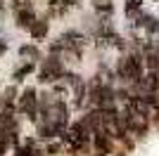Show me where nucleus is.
<instances>
[{
  "mask_svg": "<svg viewBox=\"0 0 159 156\" xmlns=\"http://www.w3.org/2000/svg\"><path fill=\"white\" fill-rule=\"evenodd\" d=\"M119 76L124 80H131V83H138L143 78V59L135 57V54H128L119 62Z\"/></svg>",
  "mask_w": 159,
  "mask_h": 156,
  "instance_id": "nucleus-1",
  "label": "nucleus"
},
{
  "mask_svg": "<svg viewBox=\"0 0 159 156\" xmlns=\"http://www.w3.org/2000/svg\"><path fill=\"white\" fill-rule=\"evenodd\" d=\"M90 137H93V132L86 128L83 121H81V123H74L71 128L66 130V142L71 144L74 149H83V147L90 142Z\"/></svg>",
  "mask_w": 159,
  "mask_h": 156,
  "instance_id": "nucleus-2",
  "label": "nucleus"
},
{
  "mask_svg": "<svg viewBox=\"0 0 159 156\" xmlns=\"http://www.w3.org/2000/svg\"><path fill=\"white\" fill-rule=\"evenodd\" d=\"M64 73V69H62V62L57 57H50L43 62V66H40V73H38V80H43V83H52V80H57V78Z\"/></svg>",
  "mask_w": 159,
  "mask_h": 156,
  "instance_id": "nucleus-3",
  "label": "nucleus"
},
{
  "mask_svg": "<svg viewBox=\"0 0 159 156\" xmlns=\"http://www.w3.org/2000/svg\"><path fill=\"white\" fill-rule=\"evenodd\" d=\"M19 111L26 114L29 118H36V114H38V97H36L33 88H26L24 95L19 97Z\"/></svg>",
  "mask_w": 159,
  "mask_h": 156,
  "instance_id": "nucleus-4",
  "label": "nucleus"
},
{
  "mask_svg": "<svg viewBox=\"0 0 159 156\" xmlns=\"http://www.w3.org/2000/svg\"><path fill=\"white\" fill-rule=\"evenodd\" d=\"M17 26L21 28H31V24L36 21V12H33V7H24V10H17Z\"/></svg>",
  "mask_w": 159,
  "mask_h": 156,
  "instance_id": "nucleus-5",
  "label": "nucleus"
},
{
  "mask_svg": "<svg viewBox=\"0 0 159 156\" xmlns=\"http://www.w3.org/2000/svg\"><path fill=\"white\" fill-rule=\"evenodd\" d=\"M29 31H31V36H33L36 40H43V38H45V33H48V21H38V19H36V21L31 24V28H29Z\"/></svg>",
  "mask_w": 159,
  "mask_h": 156,
  "instance_id": "nucleus-6",
  "label": "nucleus"
},
{
  "mask_svg": "<svg viewBox=\"0 0 159 156\" xmlns=\"http://www.w3.org/2000/svg\"><path fill=\"white\" fill-rule=\"evenodd\" d=\"M33 71V64H26V66H21V69H17L14 71V80H21V78L26 76V73H31Z\"/></svg>",
  "mask_w": 159,
  "mask_h": 156,
  "instance_id": "nucleus-7",
  "label": "nucleus"
},
{
  "mask_svg": "<svg viewBox=\"0 0 159 156\" xmlns=\"http://www.w3.org/2000/svg\"><path fill=\"white\" fill-rule=\"evenodd\" d=\"M95 5H98V10H100V12H105V14H109V12H112V5H109L107 0H95Z\"/></svg>",
  "mask_w": 159,
  "mask_h": 156,
  "instance_id": "nucleus-8",
  "label": "nucleus"
},
{
  "mask_svg": "<svg viewBox=\"0 0 159 156\" xmlns=\"http://www.w3.org/2000/svg\"><path fill=\"white\" fill-rule=\"evenodd\" d=\"M12 2H14V12L24 10V7H31V0H12Z\"/></svg>",
  "mask_w": 159,
  "mask_h": 156,
  "instance_id": "nucleus-9",
  "label": "nucleus"
},
{
  "mask_svg": "<svg viewBox=\"0 0 159 156\" xmlns=\"http://www.w3.org/2000/svg\"><path fill=\"white\" fill-rule=\"evenodd\" d=\"M140 7V0H128V5H126V10H128V14H133L135 10Z\"/></svg>",
  "mask_w": 159,
  "mask_h": 156,
  "instance_id": "nucleus-10",
  "label": "nucleus"
},
{
  "mask_svg": "<svg viewBox=\"0 0 159 156\" xmlns=\"http://www.w3.org/2000/svg\"><path fill=\"white\" fill-rule=\"evenodd\" d=\"M21 54H26V57H38V50H33V47H21Z\"/></svg>",
  "mask_w": 159,
  "mask_h": 156,
  "instance_id": "nucleus-11",
  "label": "nucleus"
},
{
  "mask_svg": "<svg viewBox=\"0 0 159 156\" xmlns=\"http://www.w3.org/2000/svg\"><path fill=\"white\" fill-rule=\"evenodd\" d=\"M0 52H5V43H0Z\"/></svg>",
  "mask_w": 159,
  "mask_h": 156,
  "instance_id": "nucleus-12",
  "label": "nucleus"
}]
</instances>
